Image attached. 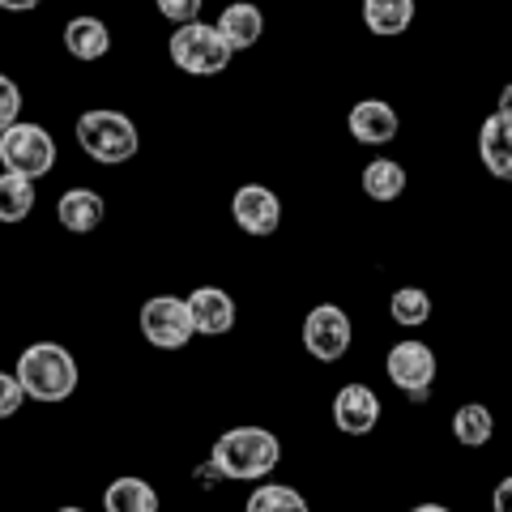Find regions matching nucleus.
Instances as JSON below:
<instances>
[{
	"label": "nucleus",
	"instance_id": "f257e3e1",
	"mask_svg": "<svg viewBox=\"0 0 512 512\" xmlns=\"http://www.w3.org/2000/svg\"><path fill=\"white\" fill-rule=\"evenodd\" d=\"M278 461H282V444L269 427H231L210 448L214 474L231 478V483H261V478L278 470Z\"/></svg>",
	"mask_w": 512,
	"mask_h": 512
},
{
	"label": "nucleus",
	"instance_id": "f03ea898",
	"mask_svg": "<svg viewBox=\"0 0 512 512\" xmlns=\"http://www.w3.org/2000/svg\"><path fill=\"white\" fill-rule=\"evenodd\" d=\"M13 376H18L26 402L60 406V402H69V397L77 393V359H73V350L60 346V342L26 346Z\"/></svg>",
	"mask_w": 512,
	"mask_h": 512
},
{
	"label": "nucleus",
	"instance_id": "7ed1b4c3",
	"mask_svg": "<svg viewBox=\"0 0 512 512\" xmlns=\"http://www.w3.org/2000/svg\"><path fill=\"white\" fill-rule=\"evenodd\" d=\"M77 146L82 154H90L94 163L103 167H120L128 158L137 154L141 137H137V124L124 116V111H111V107H90L77 116V128H73Z\"/></svg>",
	"mask_w": 512,
	"mask_h": 512
},
{
	"label": "nucleus",
	"instance_id": "20e7f679",
	"mask_svg": "<svg viewBox=\"0 0 512 512\" xmlns=\"http://www.w3.org/2000/svg\"><path fill=\"white\" fill-rule=\"evenodd\" d=\"M171 64L180 73H192V77H214L231 64V47L222 43L218 26H205V22H188V26H175L171 30Z\"/></svg>",
	"mask_w": 512,
	"mask_h": 512
},
{
	"label": "nucleus",
	"instance_id": "39448f33",
	"mask_svg": "<svg viewBox=\"0 0 512 512\" xmlns=\"http://www.w3.org/2000/svg\"><path fill=\"white\" fill-rule=\"evenodd\" d=\"M0 167L9 175H22V180H43L47 171L56 167V141L43 124H26L18 120L9 133H0Z\"/></svg>",
	"mask_w": 512,
	"mask_h": 512
},
{
	"label": "nucleus",
	"instance_id": "423d86ee",
	"mask_svg": "<svg viewBox=\"0 0 512 512\" xmlns=\"http://www.w3.org/2000/svg\"><path fill=\"white\" fill-rule=\"evenodd\" d=\"M384 372H389V380L410 397V402H423V397L431 393V384H436L440 363H436V350H431L427 342L406 338V342H397L389 350V359H384Z\"/></svg>",
	"mask_w": 512,
	"mask_h": 512
},
{
	"label": "nucleus",
	"instance_id": "0eeeda50",
	"mask_svg": "<svg viewBox=\"0 0 512 512\" xmlns=\"http://www.w3.org/2000/svg\"><path fill=\"white\" fill-rule=\"evenodd\" d=\"M141 338L158 350H180L192 342V316H188V303L175 299V295H154L141 303Z\"/></svg>",
	"mask_w": 512,
	"mask_h": 512
},
{
	"label": "nucleus",
	"instance_id": "6e6552de",
	"mask_svg": "<svg viewBox=\"0 0 512 512\" xmlns=\"http://www.w3.org/2000/svg\"><path fill=\"white\" fill-rule=\"evenodd\" d=\"M350 338H355V329H350V316L338 303H316V308L303 316V346H308V355L320 363H338L350 350Z\"/></svg>",
	"mask_w": 512,
	"mask_h": 512
},
{
	"label": "nucleus",
	"instance_id": "1a4fd4ad",
	"mask_svg": "<svg viewBox=\"0 0 512 512\" xmlns=\"http://www.w3.org/2000/svg\"><path fill=\"white\" fill-rule=\"evenodd\" d=\"M231 218L239 222V231L244 235H256V239H265V235H274L282 227V201H278V192L274 188H265V184H244L231 197Z\"/></svg>",
	"mask_w": 512,
	"mask_h": 512
},
{
	"label": "nucleus",
	"instance_id": "9d476101",
	"mask_svg": "<svg viewBox=\"0 0 512 512\" xmlns=\"http://www.w3.org/2000/svg\"><path fill=\"white\" fill-rule=\"evenodd\" d=\"M184 303H188V316H192V333L222 338V333L235 329V299L222 291V286H197Z\"/></svg>",
	"mask_w": 512,
	"mask_h": 512
},
{
	"label": "nucleus",
	"instance_id": "9b49d317",
	"mask_svg": "<svg viewBox=\"0 0 512 512\" xmlns=\"http://www.w3.org/2000/svg\"><path fill=\"white\" fill-rule=\"evenodd\" d=\"M333 423L346 436H372L380 423V397L367 389V384H346V389L333 397Z\"/></svg>",
	"mask_w": 512,
	"mask_h": 512
},
{
	"label": "nucleus",
	"instance_id": "f8f14e48",
	"mask_svg": "<svg viewBox=\"0 0 512 512\" xmlns=\"http://www.w3.org/2000/svg\"><path fill=\"white\" fill-rule=\"evenodd\" d=\"M478 158L495 180H512V116L508 111H491L478 128Z\"/></svg>",
	"mask_w": 512,
	"mask_h": 512
},
{
	"label": "nucleus",
	"instance_id": "ddd939ff",
	"mask_svg": "<svg viewBox=\"0 0 512 512\" xmlns=\"http://www.w3.org/2000/svg\"><path fill=\"white\" fill-rule=\"evenodd\" d=\"M350 137L363 141V146H389V141L397 137V128H402V120H397V111L384 103V99H363L350 107Z\"/></svg>",
	"mask_w": 512,
	"mask_h": 512
},
{
	"label": "nucleus",
	"instance_id": "4468645a",
	"mask_svg": "<svg viewBox=\"0 0 512 512\" xmlns=\"http://www.w3.org/2000/svg\"><path fill=\"white\" fill-rule=\"evenodd\" d=\"M103 214H107V201H103L94 188H69V192H64V197L56 201V218H60V227H64V231H73V235H90V231H99Z\"/></svg>",
	"mask_w": 512,
	"mask_h": 512
},
{
	"label": "nucleus",
	"instance_id": "2eb2a0df",
	"mask_svg": "<svg viewBox=\"0 0 512 512\" xmlns=\"http://www.w3.org/2000/svg\"><path fill=\"white\" fill-rule=\"evenodd\" d=\"M218 35L231 52H244V47H256L265 35V13L252 5V0H235V5L222 9L218 18Z\"/></svg>",
	"mask_w": 512,
	"mask_h": 512
},
{
	"label": "nucleus",
	"instance_id": "dca6fc26",
	"mask_svg": "<svg viewBox=\"0 0 512 512\" xmlns=\"http://www.w3.org/2000/svg\"><path fill=\"white\" fill-rule=\"evenodd\" d=\"M64 52H69L73 60H103L111 52V30L103 18H94V13H82V18H69V26H64Z\"/></svg>",
	"mask_w": 512,
	"mask_h": 512
},
{
	"label": "nucleus",
	"instance_id": "f3484780",
	"mask_svg": "<svg viewBox=\"0 0 512 512\" xmlns=\"http://www.w3.org/2000/svg\"><path fill=\"white\" fill-rule=\"evenodd\" d=\"M103 512H158V491L137 474H124L103 491Z\"/></svg>",
	"mask_w": 512,
	"mask_h": 512
},
{
	"label": "nucleus",
	"instance_id": "a211bd4d",
	"mask_svg": "<svg viewBox=\"0 0 512 512\" xmlns=\"http://www.w3.org/2000/svg\"><path fill=\"white\" fill-rule=\"evenodd\" d=\"M363 22L380 39L406 35L414 22V0H363Z\"/></svg>",
	"mask_w": 512,
	"mask_h": 512
},
{
	"label": "nucleus",
	"instance_id": "6ab92c4d",
	"mask_svg": "<svg viewBox=\"0 0 512 512\" xmlns=\"http://www.w3.org/2000/svg\"><path fill=\"white\" fill-rule=\"evenodd\" d=\"M363 192L372 201H397L406 192V167L393 158H372L363 167Z\"/></svg>",
	"mask_w": 512,
	"mask_h": 512
},
{
	"label": "nucleus",
	"instance_id": "aec40b11",
	"mask_svg": "<svg viewBox=\"0 0 512 512\" xmlns=\"http://www.w3.org/2000/svg\"><path fill=\"white\" fill-rule=\"evenodd\" d=\"M30 210H35V184L22 180V175L0 171V222L18 227V222L30 218Z\"/></svg>",
	"mask_w": 512,
	"mask_h": 512
},
{
	"label": "nucleus",
	"instance_id": "412c9836",
	"mask_svg": "<svg viewBox=\"0 0 512 512\" xmlns=\"http://www.w3.org/2000/svg\"><path fill=\"white\" fill-rule=\"evenodd\" d=\"M453 436H457V444H466V448H483L495 436L491 410L483 402H466V406L453 414Z\"/></svg>",
	"mask_w": 512,
	"mask_h": 512
},
{
	"label": "nucleus",
	"instance_id": "4be33fe9",
	"mask_svg": "<svg viewBox=\"0 0 512 512\" xmlns=\"http://www.w3.org/2000/svg\"><path fill=\"white\" fill-rule=\"evenodd\" d=\"M389 316H393V325H402V329H419L431 320V295L423 286H402V291H393V299H389Z\"/></svg>",
	"mask_w": 512,
	"mask_h": 512
},
{
	"label": "nucleus",
	"instance_id": "5701e85b",
	"mask_svg": "<svg viewBox=\"0 0 512 512\" xmlns=\"http://www.w3.org/2000/svg\"><path fill=\"white\" fill-rule=\"evenodd\" d=\"M244 512H312V508H308V500H303L295 487H286V483H261V487L248 495Z\"/></svg>",
	"mask_w": 512,
	"mask_h": 512
},
{
	"label": "nucleus",
	"instance_id": "b1692460",
	"mask_svg": "<svg viewBox=\"0 0 512 512\" xmlns=\"http://www.w3.org/2000/svg\"><path fill=\"white\" fill-rule=\"evenodd\" d=\"M22 103H26V99H22L18 82L0 73V133H9V128L22 120Z\"/></svg>",
	"mask_w": 512,
	"mask_h": 512
},
{
	"label": "nucleus",
	"instance_id": "393cba45",
	"mask_svg": "<svg viewBox=\"0 0 512 512\" xmlns=\"http://www.w3.org/2000/svg\"><path fill=\"white\" fill-rule=\"evenodd\" d=\"M158 13L171 22V26H188V22H197L201 18V5L205 0H154Z\"/></svg>",
	"mask_w": 512,
	"mask_h": 512
},
{
	"label": "nucleus",
	"instance_id": "a878e982",
	"mask_svg": "<svg viewBox=\"0 0 512 512\" xmlns=\"http://www.w3.org/2000/svg\"><path fill=\"white\" fill-rule=\"evenodd\" d=\"M22 402H26V393H22L18 376L0 372V419H13V414L22 410Z\"/></svg>",
	"mask_w": 512,
	"mask_h": 512
},
{
	"label": "nucleus",
	"instance_id": "bb28decb",
	"mask_svg": "<svg viewBox=\"0 0 512 512\" xmlns=\"http://www.w3.org/2000/svg\"><path fill=\"white\" fill-rule=\"evenodd\" d=\"M491 508H495V512H512V474L495 483V491H491Z\"/></svg>",
	"mask_w": 512,
	"mask_h": 512
},
{
	"label": "nucleus",
	"instance_id": "cd10ccee",
	"mask_svg": "<svg viewBox=\"0 0 512 512\" xmlns=\"http://www.w3.org/2000/svg\"><path fill=\"white\" fill-rule=\"evenodd\" d=\"M39 5H43V0H0V9H9V13H30Z\"/></svg>",
	"mask_w": 512,
	"mask_h": 512
},
{
	"label": "nucleus",
	"instance_id": "c85d7f7f",
	"mask_svg": "<svg viewBox=\"0 0 512 512\" xmlns=\"http://www.w3.org/2000/svg\"><path fill=\"white\" fill-rule=\"evenodd\" d=\"M495 111H508V116H512V82L504 86V94H500V107H495Z\"/></svg>",
	"mask_w": 512,
	"mask_h": 512
},
{
	"label": "nucleus",
	"instance_id": "c756f323",
	"mask_svg": "<svg viewBox=\"0 0 512 512\" xmlns=\"http://www.w3.org/2000/svg\"><path fill=\"white\" fill-rule=\"evenodd\" d=\"M410 512H448L444 504H419V508H410Z\"/></svg>",
	"mask_w": 512,
	"mask_h": 512
},
{
	"label": "nucleus",
	"instance_id": "7c9ffc66",
	"mask_svg": "<svg viewBox=\"0 0 512 512\" xmlns=\"http://www.w3.org/2000/svg\"><path fill=\"white\" fill-rule=\"evenodd\" d=\"M56 512H86V508H73V504H69V508H56Z\"/></svg>",
	"mask_w": 512,
	"mask_h": 512
}]
</instances>
